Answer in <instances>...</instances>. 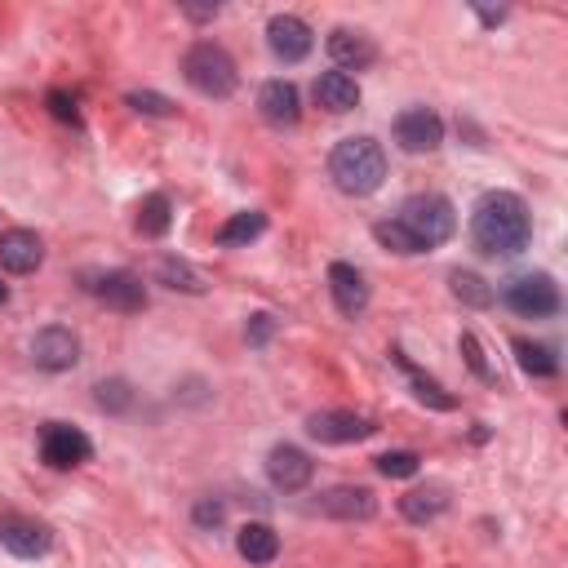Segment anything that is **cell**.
<instances>
[{
  "instance_id": "cell-1",
  "label": "cell",
  "mask_w": 568,
  "mask_h": 568,
  "mask_svg": "<svg viewBox=\"0 0 568 568\" xmlns=\"http://www.w3.org/2000/svg\"><path fill=\"white\" fill-rule=\"evenodd\" d=\"M470 240L488 257H515V253H524L528 240H532L528 204L515 191H488V195H479V204L470 213Z\"/></svg>"
},
{
  "instance_id": "cell-2",
  "label": "cell",
  "mask_w": 568,
  "mask_h": 568,
  "mask_svg": "<svg viewBox=\"0 0 568 568\" xmlns=\"http://www.w3.org/2000/svg\"><path fill=\"white\" fill-rule=\"evenodd\" d=\"M328 173L346 195H373L386 178V155L373 138H342L328 155Z\"/></svg>"
},
{
  "instance_id": "cell-3",
  "label": "cell",
  "mask_w": 568,
  "mask_h": 568,
  "mask_svg": "<svg viewBox=\"0 0 568 568\" xmlns=\"http://www.w3.org/2000/svg\"><path fill=\"white\" fill-rule=\"evenodd\" d=\"M395 222H399L422 248H435V244H444V240L457 231V213H453V204H448L439 191H417V195H408V200L399 204Z\"/></svg>"
},
{
  "instance_id": "cell-4",
  "label": "cell",
  "mask_w": 568,
  "mask_h": 568,
  "mask_svg": "<svg viewBox=\"0 0 568 568\" xmlns=\"http://www.w3.org/2000/svg\"><path fill=\"white\" fill-rule=\"evenodd\" d=\"M182 75H186V84H191L195 93H204V98H231L235 84H240L231 53L217 49L213 40H200V44L186 49V58H182Z\"/></svg>"
},
{
  "instance_id": "cell-5",
  "label": "cell",
  "mask_w": 568,
  "mask_h": 568,
  "mask_svg": "<svg viewBox=\"0 0 568 568\" xmlns=\"http://www.w3.org/2000/svg\"><path fill=\"white\" fill-rule=\"evenodd\" d=\"M501 297H506V306H510L515 315H524V320H546V315L559 311V284H555L546 271L515 275Z\"/></svg>"
},
{
  "instance_id": "cell-6",
  "label": "cell",
  "mask_w": 568,
  "mask_h": 568,
  "mask_svg": "<svg viewBox=\"0 0 568 568\" xmlns=\"http://www.w3.org/2000/svg\"><path fill=\"white\" fill-rule=\"evenodd\" d=\"M40 457H44V466H53V470H71V466H84V462L93 457V444H89V435H84L80 426L49 422V426L40 430Z\"/></svg>"
},
{
  "instance_id": "cell-7",
  "label": "cell",
  "mask_w": 568,
  "mask_h": 568,
  "mask_svg": "<svg viewBox=\"0 0 568 568\" xmlns=\"http://www.w3.org/2000/svg\"><path fill=\"white\" fill-rule=\"evenodd\" d=\"M395 142L408 155H426L444 142V120L430 106H408V111L395 115Z\"/></svg>"
},
{
  "instance_id": "cell-8",
  "label": "cell",
  "mask_w": 568,
  "mask_h": 568,
  "mask_svg": "<svg viewBox=\"0 0 568 568\" xmlns=\"http://www.w3.org/2000/svg\"><path fill=\"white\" fill-rule=\"evenodd\" d=\"M89 293L106 306V311H120V315H138L146 311V284L133 275V271H106L89 284Z\"/></svg>"
},
{
  "instance_id": "cell-9",
  "label": "cell",
  "mask_w": 568,
  "mask_h": 568,
  "mask_svg": "<svg viewBox=\"0 0 568 568\" xmlns=\"http://www.w3.org/2000/svg\"><path fill=\"white\" fill-rule=\"evenodd\" d=\"M31 359L44 373H67V368L80 364V337L71 328H62V324H49V328H40L31 337Z\"/></svg>"
},
{
  "instance_id": "cell-10",
  "label": "cell",
  "mask_w": 568,
  "mask_h": 568,
  "mask_svg": "<svg viewBox=\"0 0 568 568\" xmlns=\"http://www.w3.org/2000/svg\"><path fill=\"white\" fill-rule=\"evenodd\" d=\"M377 426L359 413H346V408H324V413H311L306 417V435L320 439V444H359L368 439Z\"/></svg>"
},
{
  "instance_id": "cell-11",
  "label": "cell",
  "mask_w": 568,
  "mask_h": 568,
  "mask_svg": "<svg viewBox=\"0 0 568 568\" xmlns=\"http://www.w3.org/2000/svg\"><path fill=\"white\" fill-rule=\"evenodd\" d=\"M266 44H271L275 58H284V62H302V58L311 53L315 36H311V27H306L297 13H275V18L266 22Z\"/></svg>"
},
{
  "instance_id": "cell-12",
  "label": "cell",
  "mask_w": 568,
  "mask_h": 568,
  "mask_svg": "<svg viewBox=\"0 0 568 568\" xmlns=\"http://www.w3.org/2000/svg\"><path fill=\"white\" fill-rule=\"evenodd\" d=\"M266 475H271V484L280 493H302L311 484V475H315V462L293 444H275L271 457H266Z\"/></svg>"
},
{
  "instance_id": "cell-13",
  "label": "cell",
  "mask_w": 568,
  "mask_h": 568,
  "mask_svg": "<svg viewBox=\"0 0 568 568\" xmlns=\"http://www.w3.org/2000/svg\"><path fill=\"white\" fill-rule=\"evenodd\" d=\"M257 111H262V120L275 124V129L297 124V115H302L297 84H293V80H266V84L257 89Z\"/></svg>"
},
{
  "instance_id": "cell-14",
  "label": "cell",
  "mask_w": 568,
  "mask_h": 568,
  "mask_svg": "<svg viewBox=\"0 0 568 568\" xmlns=\"http://www.w3.org/2000/svg\"><path fill=\"white\" fill-rule=\"evenodd\" d=\"M0 546L13 550L18 559H40L49 550V528L27 519V515H4L0 519Z\"/></svg>"
},
{
  "instance_id": "cell-15",
  "label": "cell",
  "mask_w": 568,
  "mask_h": 568,
  "mask_svg": "<svg viewBox=\"0 0 568 568\" xmlns=\"http://www.w3.org/2000/svg\"><path fill=\"white\" fill-rule=\"evenodd\" d=\"M40 262H44V244H40L36 231L13 226V231L0 235V266H4L9 275H31Z\"/></svg>"
},
{
  "instance_id": "cell-16",
  "label": "cell",
  "mask_w": 568,
  "mask_h": 568,
  "mask_svg": "<svg viewBox=\"0 0 568 568\" xmlns=\"http://www.w3.org/2000/svg\"><path fill=\"white\" fill-rule=\"evenodd\" d=\"M328 58L337 62V71H364L373 58H377V44L364 36V31H355V27H337L333 36H328Z\"/></svg>"
},
{
  "instance_id": "cell-17",
  "label": "cell",
  "mask_w": 568,
  "mask_h": 568,
  "mask_svg": "<svg viewBox=\"0 0 568 568\" xmlns=\"http://www.w3.org/2000/svg\"><path fill=\"white\" fill-rule=\"evenodd\" d=\"M328 293H333L342 315H359L368 306V284H364V275L351 262H333L328 266Z\"/></svg>"
},
{
  "instance_id": "cell-18",
  "label": "cell",
  "mask_w": 568,
  "mask_h": 568,
  "mask_svg": "<svg viewBox=\"0 0 568 568\" xmlns=\"http://www.w3.org/2000/svg\"><path fill=\"white\" fill-rule=\"evenodd\" d=\"M320 510L333 515V519H368L377 510V497L368 488H355V484H342V488H328L320 497Z\"/></svg>"
},
{
  "instance_id": "cell-19",
  "label": "cell",
  "mask_w": 568,
  "mask_h": 568,
  "mask_svg": "<svg viewBox=\"0 0 568 568\" xmlns=\"http://www.w3.org/2000/svg\"><path fill=\"white\" fill-rule=\"evenodd\" d=\"M315 102H320L324 111H333V115L355 111V106H359V84H355V75H346V71H324V75L315 80Z\"/></svg>"
},
{
  "instance_id": "cell-20",
  "label": "cell",
  "mask_w": 568,
  "mask_h": 568,
  "mask_svg": "<svg viewBox=\"0 0 568 568\" xmlns=\"http://www.w3.org/2000/svg\"><path fill=\"white\" fill-rule=\"evenodd\" d=\"M155 280H160L164 288H173V293H191V297H200V293L209 288V280H204L186 257H160V262H155Z\"/></svg>"
},
{
  "instance_id": "cell-21",
  "label": "cell",
  "mask_w": 568,
  "mask_h": 568,
  "mask_svg": "<svg viewBox=\"0 0 568 568\" xmlns=\"http://www.w3.org/2000/svg\"><path fill=\"white\" fill-rule=\"evenodd\" d=\"M235 550L248 559V564H271L280 555V537L271 524H244L240 537H235Z\"/></svg>"
},
{
  "instance_id": "cell-22",
  "label": "cell",
  "mask_w": 568,
  "mask_h": 568,
  "mask_svg": "<svg viewBox=\"0 0 568 568\" xmlns=\"http://www.w3.org/2000/svg\"><path fill=\"white\" fill-rule=\"evenodd\" d=\"M133 226H138V235H146V240H160L169 226H173V204H169V195H146L142 204H138V217H133Z\"/></svg>"
},
{
  "instance_id": "cell-23",
  "label": "cell",
  "mask_w": 568,
  "mask_h": 568,
  "mask_svg": "<svg viewBox=\"0 0 568 568\" xmlns=\"http://www.w3.org/2000/svg\"><path fill=\"white\" fill-rule=\"evenodd\" d=\"M262 231H266V213L248 209V213H235V217H226L217 226V244L222 248H240V244H253Z\"/></svg>"
},
{
  "instance_id": "cell-24",
  "label": "cell",
  "mask_w": 568,
  "mask_h": 568,
  "mask_svg": "<svg viewBox=\"0 0 568 568\" xmlns=\"http://www.w3.org/2000/svg\"><path fill=\"white\" fill-rule=\"evenodd\" d=\"M444 506H448L444 488H413V493L399 497V510H404V519H413V524H430V519H439Z\"/></svg>"
},
{
  "instance_id": "cell-25",
  "label": "cell",
  "mask_w": 568,
  "mask_h": 568,
  "mask_svg": "<svg viewBox=\"0 0 568 568\" xmlns=\"http://www.w3.org/2000/svg\"><path fill=\"white\" fill-rule=\"evenodd\" d=\"M448 288H453V297L462 302V306H475V311H484V306H493V284L484 280V275H475V271H453L448 275Z\"/></svg>"
},
{
  "instance_id": "cell-26",
  "label": "cell",
  "mask_w": 568,
  "mask_h": 568,
  "mask_svg": "<svg viewBox=\"0 0 568 568\" xmlns=\"http://www.w3.org/2000/svg\"><path fill=\"white\" fill-rule=\"evenodd\" d=\"M515 359L528 377H555L559 373V359L550 355V346H537V342H524V337L515 342Z\"/></svg>"
},
{
  "instance_id": "cell-27",
  "label": "cell",
  "mask_w": 568,
  "mask_h": 568,
  "mask_svg": "<svg viewBox=\"0 0 568 568\" xmlns=\"http://www.w3.org/2000/svg\"><path fill=\"white\" fill-rule=\"evenodd\" d=\"M373 240H377L382 248H390V253H399V257H413V253H426V248H422V244H417V240H413V235H408V231H404V226H399L395 217H386V222H377V226H373Z\"/></svg>"
},
{
  "instance_id": "cell-28",
  "label": "cell",
  "mask_w": 568,
  "mask_h": 568,
  "mask_svg": "<svg viewBox=\"0 0 568 568\" xmlns=\"http://www.w3.org/2000/svg\"><path fill=\"white\" fill-rule=\"evenodd\" d=\"M390 355H395V364H399V368H404V373L413 377V395H417L422 404H430V408H444V413H448V408L457 404V399H453V395H444V390H439V386H435L430 377H422V373H417V368H413V364H408V359H404L399 351H390Z\"/></svg>"
},
{
  "instance_id": "cell-29",
  "label": "cell",
  "mask_w": 568,
  "mask_h": 568,
  "mask_svg": "<svg viewBox=\"0 0 568 568\" xmlns=\"http://www.w3.org/2000/svg\"><path fill=\"white\" fill-rule=\"evenodd\" d=\"M377 470H382L386 479H413V475L422 470V457L408 453V448H395V453H382V457H377Z\"/></svg>"
},
{
  "instance_id": "cell-30",
  "label": "cell",
  "mask_w": 568,
  "mask_h": 568,
  "mask_svg": "<svg viewBox=\"0 0 568 568\" xmlns=\"http://www.w3.org/2000/svg\"><path fill=\"white\" fill-rule=\"evenodd\" d=\"M93 390H98V395H93V399H98V408H106V413H124V408L133 404V390H129V382H124V377L98 382Z\"/></svg>"
},
{
  "instance_id": "cell-31",
  "label": "cell",
  "mask_w": 568,
  "mask_h": 568,
  "mask_svg": "<svg viewBox=\"0 0 568 568\" xmlns=\"http://www.w3.org/2000/svg\"><path fill=\"white\" fill-rule=\"evenodd\" d=\"M124 102H129V106H133L138 115H160V120H169V115L178 111V106H173V102H169L164 93H151V89H133V93H129Z\"/></svg>"
},
{
  "instance_id": "cell-32",
  "label": "cell",
  "mask_w": 568,
  "mask_h": 568,
  "mask_svg": "<svg viewBox=\"0 0 568 568\" xmlns=\"http://www.w3.org/2000/svg\"><path fill=\"white\" fill-rule=\"evenodd\" d=\"M462 355H466V364H470V373H475L479 382H497V373L488 368L484 346H479V337H475V333H462Z\"/></svg>"
},
{
  "instance_id": "cell-33",
  "label": "cell",
  "mask_w": 568,
  "mask_h": 568,
  "mask_svg": "<svg viewBox=\"0 0 568 568\" xmlns=\"http://www.w3.org/2000/svg\"><path fill=\"white\" fill-rule=\"evenodd\" d=\"M49 111H53V120H62V124H80V111H75V98L67 93V89H49Z\"/></svg>"
},
{
  "instance_id": "cell-34",
  "label": "cell",
  "mask_w": 568,
  "mask_h": 568,
  "mask_svg": "<svg viewBox=\"0 0 568 568\" xmlns=\"http://www.w3.org/2000/svg\"><path fill=\"white\" fill-rule=\"evenodd\" d=\"M222 515H226L222 501H200V506H195V524H204V528H209V524H222Z\"/></svg>"
},
{
  "instance_id": "cell-35",
  "label": "cell",
  "mask_w": 568,
  "mask_h": 568,
  "mask_svg": "<svg viewBox=\"0 0 568 568\" xmlns=\"http://www.w3.org/2000/svg\"><path fill=\"white\" fill-rule=\"evenodd\" d=\"M266 337H271V315H253V324H248V342L262 346Z\"/></svg>"
},
{
  "instance_id": "cell-36",
  "label": "cell",
  "mask_w": 568,
  "mask_h": 568,
  "mask_svg": "<svg viewBox=\"0 0 568 568\" xmlns=\"http://www.w3.org/2000/svg\"><path fill=\"white\" fill-rule=\"evenodd\" d=\"M186 13L204 22V18H217V4H186Z\"/></svg>"
},
{
  "instance_id": "cell-37",
  "label": "cell",
  "mask_w": 568,
  "mask_h": 568,
  "mask_svg": "<svg viewBox=\"0 0 568 568\" xmlns=\"http://www.w3.org/2000/svg\"><path fill=\"white\" fill-rule=\"evenodd\" d=\"M4 302H9V288H4V284H0V306H4Z\"/></svg>"
}]
</instances>
